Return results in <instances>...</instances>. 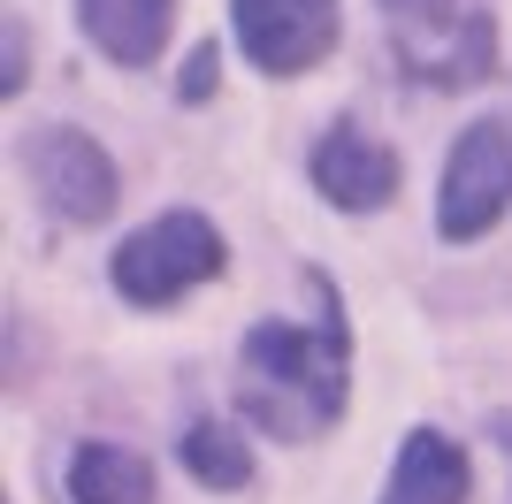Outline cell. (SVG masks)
Listing matches in <instances>:
<instances>
[{
  "mask_svg": "<svg viewBox=\"0 0 512 504\" xmlns=\"http://www.w3.org/2000/svg\"><path fill=\"white\" fill-rule=\"evenodd\" d=\"M207 92H214V46H199L192 69H184V100H207Z\"/></svg>",
  "mask_w": 512,
  "mask_h": 504,
  "instance_id": "12",
  "label": "cell"
},
{
  "mask_svg": "<svg viewBox=\"0 0 512 504\" xmlns=\"http://www.w3.org/2000/svg\"><path fill=\"white\" fill-rule=\"evenodd\" d=\"M69 497L77 504H153V466L123 443H85L69 459Z\"/></svg>",
  "mask_w": 512,
  "mask_h": 504,
  "instance_id": "10",
  "label": "cell"
},
{
  "mask_svg": "<svg viewBox=\"0 0 512 504\" xmlns=\"http://www.w3.org/2000/svg\"><path fill=\"white\" fill-rule=\"evenodd\" d=\"M505 207H512V130L505 123L459 130L451 168H444V199H436L444 237H482Z\"/></svg>",
  "mask_w": 512,
  "mask_h": 504,
  "instance_id": "5",
  "label": "cell"
},
{
  "mask_svg": "<svg viewBox=\"0 0 512 504\" xmlns=\"http://www.w3.org/2000/svg\"><path fill=\"white\" fill-rule=\"evenodd\" d=\"M459 497H467V451L451 436H436V428H421L398 451V474H390L383 504H459Z\"/></svg>",
  "mask_w": 512,
  "mask_h": 504,
  "instance_id": "9",
  "label": "cell"
},
{
  "mask_svg": "<svg viewBox=\"0 0 512 504\" xmlns=\"http://www.w3.org/2000/svg\"><path fill=\"white\" fill-rule=\"evenodd\" d=\"M230 23L268 77H299L337 46V0H230Z\"/></svg>",
  "mask_w": 512,
  "mask_h": 504,
  "instance_id": "6",
  "label": "cell"
},
{
  "mask_svg": "<svg viewBox=\"0 0 512 504\" xmlns=\"http://www.w3.org/2000/svg\"><path fill=\"white\" fill-rule=\"evenodd\" d=\"M0 92H23V23H8V69H0Z\"/></svg>",
  "mask_w": 512,
  "mask_h": 504,
  "instance_id": "13",
  "label": "cell"
},
{
  "mask_svg": "<svg viewBox=\"0 0 512 504\" xmlns=\"http://www.w3.org/2000/svg\"><path fill=\"white\" fill-rule=\"evenodd\" d=\"M184 466H192L207 489H245L253 482V451H245V436L222 428V420H199L192 436H184Z\"/></svg>",
  "mask_w": 512,
  "mask_h": 504,
  "instance_id": "11",
  "label": "cell"
},
{
  "mask_svg": "<svg viewBox=\"0 0 512 504\" xmlns=\"http://www.w3.org/2000/svg\"><path fill=\"white\" fill-rule=\"evenodd\" d=\"M92 46L123 69H146L161 46H169V23H176V0H77Z\"/></svg>",
  "mask_w": 512,
  "mask_h": 504,
  "instance_id": "8",
  "label": "cell"
},
{
  "mask_svg": "<svg viewBox=\"0 0 512 504\" xmlns=\"http://www.w3.org/2000/svg\"><path fill=\"white\" fill-rule=\"evenodd\" d=\"M383 16H390V39H398L413 77L474 84L497 54V31L474 0H383Z\"/></svg>",
  "mask_w": 512,
  "mask_h": 504,
  "instance_id": "2",
  "label": "cell"
},
{
  "mask_svg": "<svg viewBox=\"0 0 512 504\" xmlns=\"http://www.w3.org/2000/svg\"><path fill=\"white\" fill-rule=\"evenodd\" d=\"M314 191L344 214H375V207H390V191H398V161H390V146H375L367 130L337 123L314 146Z\"/></svg>",
  "mask_w": 512,
  "mask_h": 504,
  "instance_id": "7",
  "label": "cell"
},
{
  "mask_svg": "<svg viewBox=\"0 0 512 504\" xmlns=\"http://www.w3.org/2000/svg\"><path fill=\"white\" fill-rule=\"evenodd\" d=\"M222 268V237H214L207 214H161L146 230H130L123 252H115V291L138 298V306H169L192 283Z\"/></svg>",
  "mask_w": 512,
  "mask_h": 504,
  "instance_id": "3",
  "label": "cell"
},
{
  "mask_svg": "<svg viewBox=\"0 0 512 504\" xmlns=\"http://www.w3.org/2000/svg\"><path fill=\"white\" fill-rule=\"evenodd\" d=\"M337 405H344V329L337 321H321V329L260 321L245 336V413L260 428L306 436L321 420H337Z\"/></svg>",
  "mask_w": 512,
  "mask_h": 504,
  "instance_id": "1",
  "label": "cell"
},
{
  "mask_svg": "<svg viewBox=\"0 0 512 504\" xmlns=\"http://www.w3.org/2000/svg\"><path fill=\"white\" fill-rule=\"evenodd\" d=\"M23 176L46 199V214H62V222H107L115 191H123L115 184V161L69 123H46L23 138Z\"/></svg>",
  "mask_w": 512,
  "mask_h": 504,
  "instance_id": "4",
  "label": "cell"
}]
</instances>
